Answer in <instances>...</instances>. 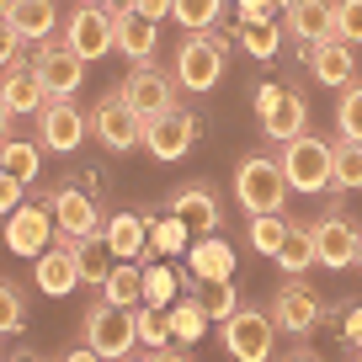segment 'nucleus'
<instances>
[{"mask_svg": "<svg viewBox=\"0 0 362 362\" xmlns=\"http://www.w3.org/2000/svg\"><path fill=\"white\" fill-rule=\"evenodd\" d=\"M277 267H283V272L320 267V261H315V229H309V224H288V240H283V250H277Z\"/></svg>", "mask_w": 362, "mask_h": 362, "instance_id": "7c9ffc66", "label": "nucleus"}, {"mask_svg": "<svg viewBox=\"0 0 362 362\" xmlns=\"http://www.w3.org/2000/svg\"><path fill=\"white\" fill-rule=\"evenodd\" d=\"M64 245L75 250L80 283H86V288H102V283H107V272H112V261H117V250H112V240H107V229L75 235V240H64Z\"/></svg>", "mask_w": 362, "mask_h": 362, "instance_id": "412c9836", "label": "nucleus"}, {"mask_svg": "<svg viewBox=\"0 0 362 362\" xmlns=\"http://www.w3.org/2000/svg\"><path fill=\"white\" fill-rule=\"evenodd\" d=\"M187 235H192V229L181 224L176 214L149 218V250H155V256H176V250H187Z\"/></svg>", "mask_w": 362, "mask_h": 362, "instance_id": "4c0bfd02", "label": "nucleus"}, {"mask_svg": "<svg viewBox=\"0 0 362 362\" xmlns=\"http://www.w3.org/2000/svg\"><path fill=\"white\" fill-rule=\"evenodd\" d=\"M272 320H277L283 336H298V341L325 320V304H320V293L304 283V272H288L283 277V288H277V298H272Z\"/></svg>", "mask_w": 362, "mask_h": 362, "instance_id": "6e6552de", "label": "nucleus"}, {"mask_svg": "<svg viewBox=\"0 0 362 362\" xmlns=\"http://www.w3.org/2000/svg\"><path fill=\"white\" fill-rule=\"evenodd\" d=\"M283 149V176H288V187L293 192H325L330 187V144L325 139H315V134H298V139H288V144H277Z\"/></svg>", "mask_w": 362, "mask_h": 362, "instance_id": "0eeeda50", "label": "nucleus"}, {"mask_svg": "<svg viewBox=\"0 0 362 362\" xmlns=\"http://www.w3.org/2000/svg\"><path fill=\"white\" fill-rule=\"evenodd\" d=\"M0 165L33 187L37 170H43V144H33V139H0Z\"/></svg>", "mask_w": 362, "mask_h": 362, "instance_id": "c85d7f7f", "label": "nucleus"}, {"mask_svg": "<svg viewBox=\"0 0 362 362\" xmlns=\"http://www.w3.org/2000/svg\"><path fill=\"white\" fill-rule=\"evenodd\" d=\"M139 16H149V22H160V16H170V0H128Z\"/></svg>", "mask_w": 362, "mask_h": 362, "instance_id": "c03bdc74", "label": "nucleus"}, {"mask_svg": "<svg viewBox=\"0 0 362 362\" xmlns=\"http://www.w3.org/2000/svg\"><path fill=\"white\" fill-rule=\"evenodd\" d=\"M22 43H27V37L16 33V27L6 22V16H0V69H11V64H22Z\"/></svg>", "mask_w": 362, "mask_h": 362, "instance_id": "a19ab883", "label": "nucleus"}, {"mask_svg": "<svg viewBox=\"0 0 362 362\" xmlns=\"http://www.w3.org/2000/svg\"><path fill=\"white\" fill-rule=\"evenodd\" d=\"M336 134H341V139H362V80H346V86H341Z\"/></svg>", "mask_w": 362, "mask_h": 362, "instance_id": "e433bc0d", "label": "nucleus"}, {"mask_svg": "<svg viewBox=\"0 0 362 362\" xmlns=\"http://www.w3.org/2000/svg\"><path fill=\"white\" fill-rule=\"evenodd\" d=\"M22 197H27V181H22V176H11V170L0 165V214L22 208Z\"/></svg>", "mask_w": 362, "mask_h": 362, "instance_id": "79ce46f5", "label": "nucleus"}, {"mask_svg": "<svg viewBox=\"0 0 362 362\" xmlns=\"http://www.w3.org/2000/svg\"><path fill=\"white\" fill-rule=\"evenodd\" d=\"M16 330H27V298L16 283L0 277V336H16Z\"/></svg>", "mask_w": 362, "mask_h": 362, "instance_id": "58836bf2", "label": "nucleus"}, {"mask_svg": "<svg viewBox=\"0 0 362 362\" xmlns=\"http://www.w3.org/2000/svg\"><path fill=\"white\" fill-rule=\"evenodd\" d=\"M277 0H240V16H272Z\"/></svg>", "mask_w": 362, "mask_h": 362, "instance_id": "a18cd8bd", "label": "nucleus"}, {"mask_svg": "<svg viewBox=\"0 0 362 362\" xmlns=\"http://www.w3.org/2000/svg\"><path fill=\"white\" fill-rule=\"evenodd\" d=\"M165 214H176L192 235H218V224H224V208H218V197L208 187H176Z\"/></svg>", "mask_w": 362, "mask_h": 362, "instance_id": "a211bd4d", "label": "nucleus"}, {"mask_svg": "<svg viewBox=\"0 0 362 362\" xmlns=\"http://www.w3.org/2000/svg\"><path fill=\"white\" fill-rule=\"evenodd\" d=\"M309 75L320 80V86H346V80H357V54H351V43L346 37H325V43H315L309 48Z\"/></svg>", "mask_w": 362, "mask_h": 362, "instance_id": "aec40b11", "label": "nucleus"}, {"mask_svg": "<svg viewBox=\"0 0 362 362\" xmlns=\"http://www.w3.org/2000/svg\"><path fill=\"white\" fill-rule=\"evenodd\" d=\"M315 229V261L320 267H330V272H351V261H357V224H351L341 208H330L320 224H309Z\"/></svg>", "mask_w": 362, "mask_h": 362, "instance_id": "2eb2a0df", "label": "nucleus"}, {"mask_svg": "<svg viewBox=\"0 0 362 362\" xmlns=\"http://www.w3.org/2000/svg\"><path fill=\"white\" fill-rule=\"evenodd\" d=\"M197 298H203L208 320H229V315L240 309V293H235V283H229V277H208V283H197Z\"/></svg>", "mask_w": 362, "mask_h": 362, "instance_id": "c9c22d12", "label": "nucleus"}, {"mask_svg": "<svg viewBox=\"0 0 362 362\" xmlns=\"http://www.w3.org/2000/svg\"><path fill=\"white\" fill-rule=\"evenodd\" d=\"M224 64H229V43L224 37H214V27L208 33H187V43L176 48V86L192 90V96H203V90H214L218 80H224Z\"/></svg>", "mask_w": 362, "mask_h": 362, "instance_id": "f03ea898", "label": "nucleus"}, {"mask_svg": "<svg viewBox=\"0 0 362 362\" xmlns=\"http://www.w3.org/2000/svg\"><path fill=\"white\" fill-rule=\"evenodd\" d=\"M102 298H112V304H144V261H128L117 256L112 272H107V283H102Z\"/></svg>", "mask_w": 362, "mask_h": 362, "instance_id": "393cba45", "label": "nucleus"}, {"mask_svg": "<svg viewBox=\"0 0 362 362\" xmlns=\"http://www.w3.org/2000/svg\"><path fill=\"white\" fill-rule=\"evenodd\" d=\"M288 224H293V218H283V214H250V229H245L250 250L277 261V250H283V240H288Z\"/></svg>", "mask_w": 362, "mask_h": 362, "instance_id": "c756f323", "label": "nucleus"}, {"mask_svg": "<svg viewBox=\"0 0 362 362\" xmlns=\"http://www.w3.org/2000/svg\"><path fill=\"white\" fill-rule=\"evenodd\" d=\"M277 22L272 16H240V43H245V54L250 59H272L277 54Z\"/></svg>", "mask_w": 362, "mask_h": 362, "instance_id": "2f4dec72", "label": "nucleus"}, {"mask_svg": "<svg viewBox=\"0 0 362 362\" xmlns=\"http://www.w3.org/2000/svg\"><path fill=\"white\" fill-rule=\"evenodd\" d=\"M48 208H54V224H59L54 240H75V235L102 229V214H96V197H90V192L59 187V192H48Z\"/></svg>", "mask_w": 362, "mask_h": 362, "instance_id": "f3484780", "label": "nucleus"}, {"mask_svg": "<svg viewBox=\"0 0 362 362\" xmlns=\"http://www.w3.org/2000/svg\"><path fill=\"white\" fill-rule=\"evenodd\" d=\"M90 128H96V139H102L112 155H128V149L144 144V112L128 102L123 90H112V96H102V102H96Z\"/></svg>", "mask_w": 362, "mask_h": 362, "instance_id": "1a4fd4ad", "label": "nucleus"}, {"mask_svg": "<svg viewBox=\"0 0 362 362\" xmlns=\"http://www.w3.org/2000/svg\"><path fill=\"white\" fill-rule=\"evenodd\" d=\"M54 235H59V224H54V208H48V192H43V203H22L6 214V245L16 256H43L54 245Z\"/></svg>", "mask_w": 362, "mask_h": 362, "instance_id": "f8f14e48", "label": "nucleus"}, {"mask_svg": "<svg viewBox=\"0 0 362 362\" xmlns=\"http://www.w3.org/2000/svg\"><path fill=\"white\" fill-rule=\"evenodd\" d=\"M155 43H160V22H149L134 6H123V11H117V54H123L128 64H149V59H155Z\"/></svg>", "mask_w": 362, "mask_h": 362, "instance_id": "4be33fe9", "label": "nucleus"}, {"mask_svg": "<svg viewBox=\"0 0 362 362\" xmlns=\"http://www.w3.org/2000/svg\"><path fill=\"white\" fill-rule=\"evenodd\" d=\"M187 261H192V283H208V277H229V267H235V250H229L224 240L203 235V245L187 250Z\"/></svg>", "mask_w": 362, "mask_h": 362, "instance_id": "cd10ccee", "label": "nucleus"}, {"mask_svg": "<svg viewBox=\"0 0 362 362\" xmlns=\"http://www.w3.org/2000/svg\"><path fill=\"white\" fill-rule=\"evenodd\" d=\"M256 123L261 134L272 139V144H288V139L309 134V102H304V90L293 86H261L256 90Z\"/></svg>", "mask_w": 362, "mask_h": 362, "instance_id": "20e7f679", "label": "nucleus"}, {"mask_svg": "<svg viewBox=\"0 0 362 362\" xmlns=\"http://www.w3.org/2000/svg\"><path fill=\"white\" fill-rule=\"evenodd\" d=\"M6 11H11V0H0V16H6Z\"/></svg>", "mask_w": 362, "mask_h": 362, "instance_id": "09e8293b", "label": "nucleus"}, {"mask_svg": "<svg viewBox=\"0 0 362 362\" xmlns=\"http://www.w3.org/2000/svg\"><path fill=\"white\" fill-rule=\"evenodd\" d=\"M107 240H112V250L128 256V261L149 256V218L144 214H112L107 218Z\"/></svg>", "mask_w": 362, "mask_h": 362, "instance_id": "a878e982", "label": "nucleus"}, {"mask_svg": "<svg viewBox=\"0 0 362 362\" xmlns=\"http://www.w3.org/2000/svg\"><path fill=\"white\" fill-rule=\"evenodd\" d=\"M218 341H224V351L240 357V362H267L272 341H277V320H272L267 309L240 304L229 320H218Z\"/></svg>", "mask_w": 362, "mask_h": 362, "instance_id": "39448f33", "label": "nucleus"}, {"mask_svg": "<svg viewBox=\"0 0 362 362\" xmlns=\"http://www.w3.org/2000/svg\"><path fill=\"white\" fill-rule=\"evenodd\" d=\"M64 43L75 48L80 59H107L117 48V11L107 6V0H86L80 11H69V22H64Z\"/></svg>", "mask_w": 362, "mask_h": 362, "instance_id": "423d86ee", "label": "nucleus"}, {"mask_svg": "<svg viewBox=\"0 0 362 362\" xmlns=\"http://www.w3.org/2000/svg\"><path fill=\"white\" fill-rule=\"evenodd\" d=\"M33 283H37V293H48V298L75 293L80 267H75V250H69L64 240H54V245H48L43 256H33Z\"/></svg>", "mask_w": 362, "mask_h": 362, "instance_id": "6ab92c4d", "label": "nucleus"}, {"mask_svg": "<svg viewBox=\"0 0 362 362\" xmlns=\"http://www.w3.org/2000/svg\"><path fill=\"white\" fill-rule=\"evenodd\" d=\"M283 6V22H288V37L298 48H315L325 37H336V0H277Z\"/></svg>", "mask_w": 362, "mask_h": 362, "instance_id": "4468645a", "label": "nucleus"}, {"mask_svg": "<svg viewBox=\"0 0 362 362\" xmlns=\"http://www.w3.org/2000/svg\"><path fill=\"white\" fill-rule=\"evenodd\" d=\"M330 187L336 192H357L362 187V139H336L330 144Z\"/></svg>", "mask_w": 362, "mask_h": 362, "instance_id": "bb28decb", "label": "nucleus"}, {"mask_svg": "<svg viewBox=\"0 0 362 362\" xmlns=\"http://www.w3.org/2000/svg\"><path fill=\"white\" fill-rule=\"evenodd\" d=\"M192 139H197V117H192V107H181V102H170L165 112H155L144 123V149L155 160H181L187 149H192Z\"/></svg>", "mask_w": 362, "mask_h": 362, "instance_id": "9b49d317", "label": "nucleus"}, {"mask_svg": "<svg viewBox=\"0 0 362 362\" xmlns=\"http://www.w3.org/2000/svg\"><path fill=\"white\" fill-rule=\"evenodd\" d=\"M11 117H16V112H11L6 102H0V139H11Z\"/></svg>", "mask_w": 362, "mask_h": 362, "instance_id": "49530a36", "label": "nucleus"}, {"mask_svg": "<svg viewBox=\"0 0 362 362\" xmlns=\"http://www.w3.org/2000/svg\"><path fill=\"white\" fill-rule=\"evenodd\" d=\"M170 330H176V341H197L203 336V325H208V309H203V298H170Z\"/></svg>", "mask_w": 362, "mask_h": 362, "instance_id": "72a5a7b5", "label": "nucleus"}, {"mask_svg": "<svg viewBox=\"0 0 362 362\" xmlns=\"http://www.w3.org/2000/svg\"><path fill=\"white\" fill-rule=\"evenodd\" d=\"M6 22H11L16 33L27 37V43H43V37H54V27H59V11H54V0H11Z\"/></svg>", "mask_w": 362, "mask_h": 362, "instance_id": "b1692460", "label": "nucleus"}, {"mask_svg": "<svg viewBox=\"0 0 362 362\" xmlns=\"http://www.w3.org/2000/svg\"><path fill=\"white\" fill-rule=\"evenodd\" d=\"M86 128H90V117L80 112L69 96H54V102H43V112H37V139H43V149H54V155H75Z\"/></svg>", "mask_w": 362, "mask_h": 362, "instance_id": "ddd939ff", "label": "nucleus"}, {"mask_svg": "<svg viewBox=\"0 0 362 362\" xmlns=\"http://www.w3.org/2000/svg\"><path fill=\"white\" fill-rule=\"evenodd\" d=\"M170 16H176L187 33H208V27L224 16V0H170Z\"/></svg>", "mask_w": 362, "mask_h": 362, "instance_id": "f704fd0d", "label": "nucleus"}, {"mask_svg": "<svg viewBox=\"0 0 362 362\" xmlns=\"http://www.w3.org/2000/svg\"><path fill=\"white\" fill-rule=\"evenodd\" d=\"M139 261H144V304H170V298H176V288H181V277L155 256V250H149V256H139Z\"/></svg>", "mask_w": 362, "mask_h": 362, "instance_id": "473e14b6", "label": "nucleus"}, {"mask_svg": "<svg viewBox=\"0 0 362 362\" xmlns=\"http://www.w3.org/2000/svg\"><path fill=\"white\" fill-rule=\"evenodd\" d=\"M351 267H362V229H357V261H351Z\"/></svg>", "mask_w": 362, "mask_h": 362, "instance_id": "de8ad7c7", "label": "nucleus"}, {"mask_svg": "<svg viewBox=\"0 0 362 362\" xmlns=\"http://www.w3.org/2000/svg\"><path fill=\"white\" fill-rule=\"evenodd\" d=\"M33 69H37V80H43L48 102H54V96H75V90L86 86V59L69 43H54V37H43V43L33 48Z\"/></svg>", "mask_w": 362, "mask_h": 362, "instance_id": "9d476101", "label": "nucleus"}, {"mask_svg": "<svg viewBox=\"0 0 362 362\" xmlns=\"http://www.w3.org/2000/svg\"><path fill=\"white\" fill-rule=\"evenodd\" d=\"M330 325L346 330V346H362V309L346 304V315H330Z\"/></svg>", "mask_w": 362, "mask_h": 362, "instance_id": "37998d69", "label": "nucleus"}, {"mask_svg": "<svg viewBox=\"0 0 362 362\" xmlns=\"http://www.w3.org/2000/svg\"><path fill=\"white\" fill-rule=\"evenodd\" d=\"M117 90H123L128 102L144 112V123H149L155 112H165V107L176 102V75H165V69H155V64H134V75H128Z\"/></svg>", "mask_w": 362, "mask_h": 362, "instance_id": "dca6fc26", "label": "nucleus"}, {"mask_svg": "<svg viewBox=\"0 0 362 362\" xmlns=\"http://www.w3.org/2000/svg\"><path fill=\"white\" fill-rule=\"evenodd\" d=\"M80 341H90L96 357H128L139 346V320L128 304H112V298H96L86 309V325H80Z\"/></svg>", "mask_w": 362, "mask_h": 362, "instance_id": "7ed1b4c3", "label": "nucleus"}, {"mask_svg": "<svg viewBox=\"0 0 362 362\" xmlns=\"http://www.w3.org/2000/svg\"><path fill=\"white\" fill-rule=\"evenodd\" d=\"M0 102L11 107L16 117L22 112H43L48 90H43V80H37V69L33 64H11L6 75H0Z\"/></svg>", "mask_w": 362, "mask_h": 362, "instance_id": "5701e85b", "label": "nucleus"}, {"mask_svg": "<svg viewBox=\"0 0 362 362\" xmlns=\"http://www.w3.org/2000/svg\"><path fill=\"white\" fill-rule=\"evenodd\" d=\"M235 203L245 214H283L288 203V176H283V160L272 155H245L235 165Z\"/></svg>", "mask_w": 362, "mask_h": 362, "instance_id": "f257e3e1", "label": "nucleus"}, {"mask_svg": "<svg viewBox=\"0 0 362 362\" xmlns=\"http://www.w3.org/2000/svg\"><path fill=\"white\" fill-rule=\"evenodd\" d=\"M336 37L362 43V0H336Z\"/></svg>", "mask_w": 362, "mask_h": 362, "instance_id": "ea45409f", "label": "nucleus"}]
</instances>
